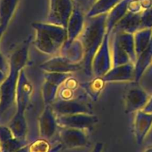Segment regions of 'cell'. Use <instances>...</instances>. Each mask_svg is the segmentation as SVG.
<instances>
[{"label":"cell","mask_w":152,"mask_h":152,"mask_svg":"<svg viewBox=\"0 0 152 152\" xmlns=\"http://www.w3.org/2000/svg\"><path fill=\"white\" fill-rule=\"evenodd\" d=\"M148 101V94L140 87H132L125 97L126 112L132 113L142 109Z\"/></svg>","instance_id":"obj_12"},{"label":"cell","mask_w":152,"mask_h":152,"mask_svg":"<svg viewBox=\"0 0 152 152\" xmlns=\"http://www.w3.org/2000/svg\"><path fill=\"white\" fill-rule=\"evenodd\" d=\"M142 111H145L146 113H149V114H152V97L151 99H148V102L146 103V105H145L143 108H142Z\"/></svg>","instance_id":"obj_27"},{"label":"cell","mask_w":152,"mask_h":152,"mask_svg":"<svg viewBox=\"0 0 152 152\" xmlns=\"http://www.w3.org/2000/svg\"><path fill=\"white\" fill-rule=\"evenodd\" d=\"M102 148H103V144L102 142H97L91 152H102Z\"/></svg>","instance_id":"obj_28"},{"label":"cell","mask_w":152,"mask_h":152,"mask_svg":"<svg viewBox=\"0 0 152 152\" xmlns=\"http://www.w3.org/2000/svg\"><path fill=\"white\" fill-rule=\"evenodd\" d=\"M58 125L63 128L86 130L93 128L99 122L96 116L89 114H75L59 115L56 118Z\"/></svg>","instance_id":"obj_4"},{"label":"cell","mask_w":152,"mask_h":152,"mask_svg":"<svg viewBox=\"0 0 152 152\" xmlns=\"http://www.w3.org/2000/svg\"><path fill=\"white\" fill-rule=\"evenodd\" d=\"M130 0H121L108 14L106 19V32L111 34L117 22L126 14L128 12V3Z\"/></svg>","instance_id":"obj_17"},{"label":"cell","mask_w":152,"mask_h":152,"mask_svg":"<svg viewBox=\"0 0 152 152\" xmlns=\"http://www.w3.org/2000/svg\"><path fill=\"white\" fill-rule=\"evenodd\" d=\"M102 77L105 82H129L135 80L134 65L132 62H130L115 66Z\"/></svg>","instance_id":"obj_13"},{"label":"cell","mask_w":152,"mask_h":152,"mask_svg":"<svg viewBox=\"0 0 152 152\" xmlns=\"http://www.w3.org/2000/svg\"><path fill=\"white\" fill-rule=\"evenodd\" d=\"M152 61V39L149 45L144 51L139 54L136 59V65L134 66L135 81L138 82Z\"/></svg>","instance_id":"obj_18"},{"label":"cell","mask_w":152,"mask_h":152,"mask_svg":"<svg viewBox=\"0 0 152 152\" xmlns=\"http://www.w3.org/2000/svg\"><path fill=\"white\" fill-rule=\"evenodd\" d=\"M109 36V33H105L103 41L94 57L92 62V71L96 77H103L111 68Z\"/></svg>","instance_id":"obj_5"},{"label":"cell","mask_w":152,"mask_h":152,"mask_svg":"<svg viewBox=\"0 0 152 152\" xmlns=\"http://www.w3.org/2000/svg\"><path fill=\"white\" fill-rule=\"evenodd\" d=\"M61 143L67 148H78L88 144L87 135L84 130L71 128H63L59 132Z\"/></svg>","instance_id":"obj_8"},{"label":"cell","mask_w":152,"mask_h":152,"mask_svg":"<svg viewBox=\"0 0 152 152\" xmlns=\"http://www.w3.org/2000/svg\"><path fill=\"white\" fill-rule=\"evenodd\" d=\"M136 59L134 36L129 33L116 31L113 44L114 67L130 63Z\"/></svg>","instance_id":"obj_3"},{"label":"cell","mask_w":152,"mask_h":152,"mask_svg":"<svg viewBox=\"0 0 152 152\" xmlns=\"http://www.w3.org/2000/svg\"><path fill=\"white\" fill-rule=\"evenodd\" d=\"M40 67L47 72L68 73L78 71L83 68V65L82 64L73 62L64 56L52 58L44 62Z\"/></svg>","instance_id":"obj_11"},{"label":"cell","mask_w":152,"mask_h":152,"mask_svg":"<svg viewBox=\"0 0 152 152\" xmlns=\"http://www.w3.org/2000/svg\"><path fill=\"white\" fill-rule=\"evenodd\" d=\"M141 25L142 29L152 28V7L141 12Z\"/></svg>","instance_id":"obj_22"},{"label":"cell","mask_w":152,"mask_h":152,"mask_svg":"<svg viewBox=\"0 0 152 152\" xmlns=\"http://www.w3.org/2000/svg\"><path fill=\"white\" fill-rule=\"evenodd\" d=\"M121 0H97L88 13V17L91 18L99 15L107 14Z\"/></svg>","instance_id":"obj_20"},{"label":"cell","mask_w":152,"mask_h":152,"mask_svg":"<svg viewBox=\"0 0 152 152\" xmlns=\"http://www.w3.org/2000/svg\"><path fill=\"white\" fill-rule=\"evenodd\" d=\"M51 105H46L45 108L39 120V136L42 139L50 140L53 137L57 129V120L53 114Z\"/></svg>","instance_id":"obj_9"},{"label":"cell","mask_w":152,"mask_h":152,"mask_svg":"<svg viewBox=\"0 0 152 152\" xmlns=\"http://www.w3.org/2000/svg\"><path fill=\"white\" fill-rule=\"evenodd\" d=\"M140 0H130L128 3V12L139 13L142 11Z\"/></svg>","instance_id":"obj_23"},{"label":"cell","mask_w":152,"mask_h":152,"mask_svg":"<svg viewBox=\"0 0 152 152\" xmlns=\"http://www.w3.org/2000/svg\"><path fill=\"white\" fill-rule=\"evenodd\" d=\"M134 36L137 57L149 45L152 39V28H144L137 31Z\"/></svg>","instance_id":"obj_19"},{"label":"cell","mask_w":152,"mask_h":152,"mask_svg":"<svg viewBox=\"0 0 152 152\" xmlns=\"http://www.w3.org/2000/svg\"><path fill=\"white\" fill-rule=\"evenodd\" d=\"M91 1H92V2H95L96 1H97V0H90Z\"/></svg>","instance_id":"obj_30"},{"label":"cell","mask_w":152,"mask_h":152,"mask_svg":"<svg viewBox=\"0 0 152 152\" xmlns=\"http://www.w3.org/2000/svg\"><path fill=\"white\" fill-rule=\"evenodd\" d=\"M53 111L59 115H68L75 114H89L91 109L86 104L80 101L73 100H61L51 104Z\"/></svg>","instance_id":"obj_10"},{"label":"cell","mask_w":152,"mask_h":152,"mask_svg":"<svg viewBox=\"0 0 152 152\" xmlns=\"http://www.w3.org/2000/svg\"><path fill=\"white\" fill-rule=\"evenodd\" d=\"M53 1V0H50V1Z\"/></svg>","instance_id":"obj_31"},{"label":"cell","mask_w":152,"mask_h":152,"mask_svg":"<svg viewBox=\"0 0 152 152\" xmlns=\"http://www.w3.org/2000/svg\"><path fill=\"white\" fill-rule=\"evenodd\" d=\"M59 96L62 100H69L72 99L73 96V90L65 87L60 92H59Z\"/></svg>","instance_id":"obj_24"},{"label":"cell","mask_w":152,"mask_h":152,"mask_svg":"<svg viewBox=\"0 0 152 152\" xmlns=\"http://www.w3.org/2000/svg\"><path fill=\"white\" fill-rule=\"evenodd\" d=\"M68 73L48 72L43 86V98L46 105H51L57 92L58 86L68 78Z\"/></svg>","instance_id":"obj_7"},{"label":"cell","mask_w":152,"mask_h":152,"mask_svg":"<svg viewBox=\"0 0 152 152\" xmlns=\"http://www.w3.org/2000/svg\"><path fill=\"white\" fill-rule=\"evenodd\" d=\"M34 27L37 32L35 44L43 53H56L67 41V29L64 27L51 23H34Z\"/></svg>","instance_id":"obj_2"},{"label":"cell","mask_w":152,"mask_h":152,"mask_svg":"<svg viewBox=\"0 0 152 152\" xmlns=\"http://www.w3.org/2000/svg\"><path fill=\"white\" fill-rule=\"evenodd\" d=\"M115 31L129 33L133 34L142 29L141 13H133L127 12L126 14L117 22L114 27Z\"/></svg>","instance_id":"obj_16"},{"label":"cell","mask_w":152,"mask_h":152,"mask_svg":"<svg viewBox=\"0 0 152 152\" xmlns=\"http://www.w3.org/2000/svg\"><path fill=\"white\" fill-rule=\"evenodd\" d=\"M90 20L81 34L80 42L83 46V59L82 65L87 75L91 76L94 57L100 47L106 33L107 14L89 18Z\"/></svg>","instance_id":"obj_1"},{"label":"cell","mask_w":152,"mask_h":152,"mask_svg":"<svg viewBox=\"0 0 152 152\" xmlns=\"http://www.w3.org/2000/svg\"><path fill=\"white\" fill-rule=\"evenodd\" d=\"M142 10H146L152 7V0H140Z\"/></svg>","instance_id":"obj_26"},{"label":"cell","mask_w":152,"mask_h":152,"mask_svg":"<svg viewBox=\"0 0 152 152\" xmlns=\"http://www.w3.org/2000/svg\"><path fill=\"white\" fill-rule=\"evenodd\" d=\"M83 22H84V19L81 11L77 6L74 5L72 13L70 16L67 25L66 29L68 37L64 45L71 44V42L75 41L76 37H78L81 32H83Z\"/></svg>","instance_id":"obj_14"},{"label":"cell","mask_w":152,"mask_h":152,"mask_svg":"<svg viewBox=\"0 0 152 152\" xmlns=\"http://www.w3.org/2000/svg\"><path fill=\"white\" fill-rule=\"evenodd\" d=\"M74 5L71 0H53L50 1L49 23L67 28Z\"/></svg>","instance_id":"obj_6"},{"label":"cell","mask_w":152,"mask_h":152,"mask_svg":"<svg viewBox=\"0 0 152 152\" xmlns=\"http://www.w3.org/2000/svg\"><path fill=\"white\" fill-rule=\"evenodd\" d=\"M145 152H152V145L151 146H150L148 148H147Z\"/></svg>","instance_id":"obj_29"},{"label":"cell","mask_w":152,"mask_h":152,"mask_svg":"<svg viewBox=\"0 0 152 152\" xmlns=\"http://www.w3.org/2000/svg\"><path fill=\"white\" fill-rule=\"evenodd\" d=\"M105 83V80L102 79V77H96L90 83H83L81 85V86L83 87L82 88L86 91V93L93 100H96L101 91L104 88Z\"/></svg>","instance_id":"obj_21"},{"label":"cell","mask_w":152,"mask_h":152,"mask_svg":"<svg viewBox=\"0 0 152 152\" xmlns=\"http://www.w3.org/2000/svg\"><path fill=\"white\" fill-rule=\"evenodd\" d=\"M152 126V114L146 113L143 111H137L135 116L134 130L137 142L139 145L143 142L144 139L149 132Z\"/></svg>","instance_id":"obj_15"},{"label":"cell","mask_w":152,"mask_h":152,"mask_svg":"<svg viewBox=\"0 0 152 152\" xmlns=\"http://www.w3.org/2000/svg\"><path fill=\"white\" fill-rule=\"evenodd\" d=\"M65 87L71 89V90H74L77 88V81L76 80L73 78H70L68 80H65Z\"/></svg>","instance_id":"obj_25"}]
</instances>
